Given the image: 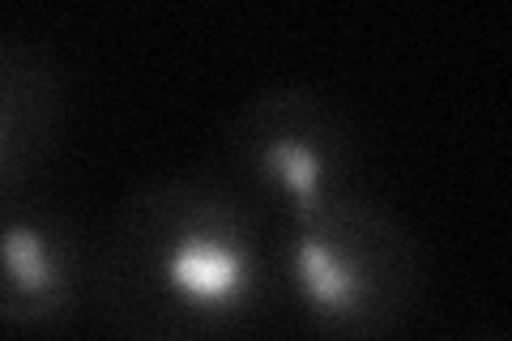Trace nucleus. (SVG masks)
<instances>
[{"label":"nucleus","mask_w":512,"mask_h":341,"mask_svg":"<svg viewBox=\"0 0 512 341\" xmlns=\"http://www.w3.org/2000/svg\"><path fill=\"white\" fill-rule=\"evenodd\" d=\"M483 341H500V337H483Z\"/></svg>","instance_id":"nucleus-6"},{"label":"nucleus","mask_w":512,"mask_h":341,"mask_svg":"<svg viewBox=\"0 0 512 341\" xmlns=\"http://www.w3.org/2000/svg\"><path fill=\"white\" fill-rule=\"evenodd\" d=\"M278 299L333 341H380L414 312L419 248L397 214L355 192L274 226Z\"/></svg>","instance_id":"nucleus-2"},{"label":"nucleus","mask_w":512,"mask_h":341,"mask_svg":"<svg viewBox=\"0 0 512 341\" xmlns=\"http://www.w3.org/2000/svg\"><path fill=\"white\" fill-rule=\"evenodd\" d=\"M60 128L56 73L35 47L0 35V201L22 197Z\"/></svg>","instance_id":"nucleus-5"},{"label":"nucleus","mask_w":512,"mask_h":341,"mask_svg":"<svg viewBox=\"0 0 512 341\" xmlns=\"http://www.w3.org/2000/svg\"><path fill=\"white\" fill-rule=\"evenodd\" d=\"M128 341H231L278 303L274 222L222 175L141 188L90 273Z\"/></svg>","instance_id":"nucleus-1"},{"label":"nucleus","mask_w":512,"mask_h":341,"mask_svg":"<svg viewBox=\"0 0 512 341\" xmlns=\"http://www.w3.org/2000/svg\"><path fill=\"white\" fill-rule=\"evenodd\" d=\"M90 282L77 226L35 197L0 201V320L18 329L64 324Z\"/></svg>","instance_id":"nucleus-4"},{"label":"nucleus","mask_w":512,"mask_h":341,"mask_svg":"<svg viewBox=\"0 0 512 341\" xmlns=\"http://www.w3.org/2000/svg\"><path fill=\"white\" fill-rule=\"evenodd\" d=\"M222 162V180L274 226L363 192L355 128L303 86H274L239 107L222 137Z\"/></svg>","instance_id":"nucleus-3"}]
</instances>
